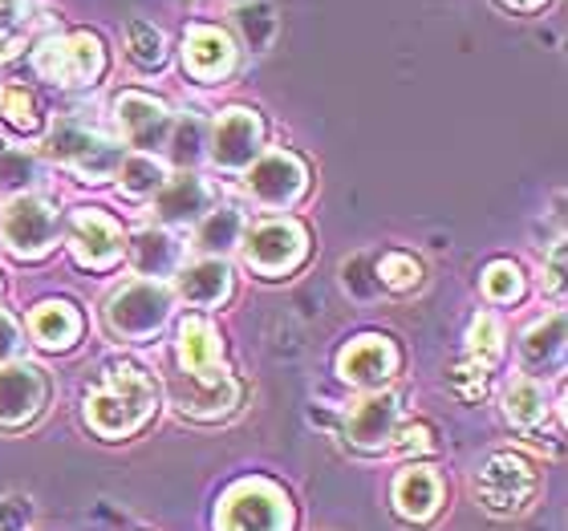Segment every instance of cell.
<instances>
[{"mask_svg": "<svg viewBox=\"0 0 568 531\" xmlns=\"http://www.w3.org/2000/svg\"><path fill=\"white\" fill-rule=\"evenodd\" d=\"M154 410V381L134 366H114L98 390L85 394V422L102 438L134 435Z\"/></svg>", "mask_w": 568, "mask_h": 531, "instance_id": "1", "label": "cell"}, {"mask_svg": "<svg viewBox=\"0 0 568 531\" xmlns=\"http://www.w3.org/2000/svg\"><path fill=\"white\" fill-rule=\"evenodd\" d=\"M220 531H288L293 528V503L281 487L268 479H240L227 487L215 511Z\"/></svg>", "mask_w": 568, "mask_h": 531, "instance_id": "2", "label": "cell"}, {"mask_svg": "<svg viewBox=\"0 0 568 531\" xmlns=\"http://www.w3.org/2000/svg\"><path fill=\"white\" fill-rule=\"evenodd\" d=\"M45 146L61 166L78 171V175L90 178V183H98V178H110L122 163L119 142H110L106 134L90 131V126H82L78 119H58V122H53V131H49Z\"/></svg>", "mask_w": 568, "mask_h": 531, "instance_id": "3", "label": "cell"}, {"mask_svg": "<svg viewBox=\"0 0 568 531\" xmlns=\"http://www.w3.org/2000/svg\"><path fill=\"white\" fill-rule=\"evenodd\" d=\"M33 65L53 85H94L106 70V53H102V41L90 33L49 37L37 45Z\"/></svg>", "mask_w": 568, "mask_h": 531, "instance_id": "4", "label": "cell"}, {"mask_svg": "<svg viewBox=\"0 0 568 531\" xmlns=\"http://www.w3.org/2000/svg\"><path fill=\"white\" fill-rule=\"evenodd\" d=\"M166 317H171V288H163L159 280L126 284L106 305V325L122 341H146L163 329Z\"/></svg>", "mask_w": 568, "mask_h": 531, "instance_id": "5", "label": "cell"}, {"mask_svg": "<svg viewBox=\"0 0 568 531\" xmlns=\"http://www.w3.org/2000/svg\"><path fill=\"white\" fill-rule=\"evenodd\" d=\"M0 236H4L12 256H24V261L45 256L53 248V239H58L53 203L41 200V195H12V203L0 215Z\"/></svg>", "mask_w": 568, "mask_h": 531, "instance_id": "6", "label": "cell"}, {"mask_svg": "<svg viewBox=\"0 0 568 531\" xmlns=\"http://www.w3.org/2000/svg\"><path fill=\"white\" fill-rule=\"evenodd\" d=\"M536 479L532 462L524 459V455H491L487 467L479 471V499H484V508L491 515H516L532 503Z\"/></svg>", "mask_w": 568, "mask_h": 531, "instance_id": "7", "label": "cell"}, {"mask_svg": "<svg viewBox=\"0 0 568 531\" xmlns=\"http://www.w3.org/2000/svg\"><path fill=\"white\" fill-rule=\"evenodd\" d=\"M305 227L296 219H264L244 239V261L261 276H284V272H293L296 264L305 261Z\"/></svg>", "mask_w": 568, "mask_h": 531, "instance_id": "8", "label": "cell"}, {"mask_svg": "<svg viewBox=\"0 0 568 531\" xmlns=\"http://www.w3.org/2000/svg\"><path fill=\"white\" fill-rule=\"evenodd\" d=\"M264 142V122L256 110L248 106H232L220 114V122L212 126V159L224 171H248L252 159L261 154Z\"/></svg>", "mask_w": 568, "mask_h": 531, "instance_id": "9", "label": "cell"}, {"mask_svg": "<svg viewBox=\"0 0 568 531\" xmlns=\"http://www.w3.org/2000/svg\"><path fill=\"white\" fill-rule=\"evenodd\" d=\"M305 183H308L305 163L288 151L261 154V159L248 166V191L264 207H293V203L305 195Z\"/></svg>", "mask_w": 568, "mask_h": 531, "instance_id": "10", "label": "cell"}, {"mask_svg": "<svg viewBox=\"0 0 568 531\" xmlns=\"http://www.w3.org/2000/svg\"><path fill=\"white\" fill-rule=\"evenodd\" d=\"M122 227L98 207H85L70 219V252L85 268H110L122 256Z\"/></svg>", "mask_w": 568, "mask_h": 531, "instance_id": "11", "label": "cell"}, {"mask_svg": "<svg viewBox=\"0 0 568 531\" xmlns=\"http://www.w3.org/2000/svg\"><path fill=\"white\" fill-rule=\"evenodd\" d=\"M49 381L45 374L29 361H12L0 369V426H24L33 422L45 406Z\"/></svg>", "mask_w": 568, "mask_h": 531, "instance_id": "12", "label": "cell"}, {"mask_svg": "<svg viewBox=\"0 0 568 531\" xmlns=\"http://www.w3.org/2000/svg\"><path fill=\"white\" fill-rule=\"evenodd\" d=\"M114 119H119L122 139L139 146V151H151V146H163L166 134H171V110L151 94H139V90H126L114 102Z\"/></svg>", "mask_w": 568, "mask_h": 531, "instance_id": "13", "label": "cell"}, {"mask_svg": "<svg viewBox=\"0 0 568 531\" xmlns=\"http://www.w3.org/2000/svg\"><path fill=\"white\" fill-rule=\"evenodd\" d=\"M183 65L200 82H220L236 65V45L215 24H191L187 37H183Z\"/></svg>", "mask_w": 568, "mask_h": 531, "instance_id": "14", "label": "cell"}, {"mask_svg": "<svg viewBox=\"0 0 568 531\" xmlns=\"http://www.w3.org/2000/svg\"><path fill=\"white\" fill-rule=\"evenodd\" d=\"M337 369H342V378L349 381V386L382 390V386L394 378V369H398V349H394L386 337H357L342 354Z\"/></svg>", "mask_w": 568, "mask_h": 531, "instance_id": "15", "label": "cell"}, {"mask_svg": "<svg viewBox=\"0 0 568 531\" xmlns=\"http://www.w3.org/2000/svg\"><path fill=\"white\" fill-rule=\"evenodd\" d=\"M394 430H398V398L394 394H369L349 410L345 418V438L357 450H382L390 447Z\"/></svg>", "mask_w": 568, "mask_h": 531, "instance_id": "16", "label": "cell"}, {"mask_svg": "<svg viewBox=\"0 0 568 531\" xmlns=\"http://www.w3.org/2000/svg\"><path fill=\"white\" fill-rule=\"evenodd\" d=\"M220 333L207 317H187L179 325V361L187 369V378H212L220 374Z\"/></svg>", "mask_w": 568, "mask_h": 531, "instance_id": "17", "label": "cell"}, {"mask_svg": "<svg viewBox=\"0 0 568 531\" xmlns=\"http://www.w3.org/2000/svg\"><path fill=\"white\" fill-rule=\"evenodd\" d=\"M171 394H175L179 410L191 413V418H220V413H227L236 406L240 386L220 369L212 378H191L187 390H183V386H171Z\"/></svg>", "mask_w": 568, "mask_h": 531, "instance_id": "18", "label": "cell"}, {"mask_svg": "<svg viewBox=\"0 0 568 531\" xmlns=\"http://www.w3.org/2000/svg\"><path fill=\"white\" fill-rule=\"evenodd\" d=\"M443 503V483H438V474L430 467H406L398 479H394V511L403 515V520H430Z\"/></svg>", "mask_w": 568, "mask_h": 531, "instance_id": "19", "label": "cell"}, {"mask_svg": "<svg viewBox=\"0 0 568 531\" xmlns=\"http://www.w3.org/2000/svg\"><path fill=\"white\" fill-rule=\"evenodd\" d=\"M207 207H212V191L195 175L166 178L163 191H159V215L166 224H200Z\"/></svg>", "mask_w": 568, "mask_h": 531, "instance_id": "20", "label": "cell"}, {"mask_svg": "<svg viewBox=\"0 0 568 531\" xmlns=\"http://www.w3.org/2000/svg\"><path fill=\"white\" fill-rule=\"evenodd\" d=\"M175 293L187 300V305H220L227 293H232V272H227L224 261H215V256H207V261H195L187 264V268L179 272L175 280Z\"/></svg>", "mask_w": 568, "mask_h": 531, "instance_id": "21", "label": "cell"}, {"mask_svg": "<svg viewBox=\"0 0 568 531\" xmlns=\"http://www.w3.org/2000/svg\"><path fill=\"white\" fill-rule=\"evenodd\" d=\"M29 333L41 349H70L78 337H82V317L70 300H45V305L33 308L29 317Z\"/></svg>", "mask_w": 568, "mask_h": 531, "instance_id": "22", "label": "cell"}, {"mask_svg": "<svg viewBox=\"0 0 568 531\" xmlns=\"http://www.w3.org/2000/svg\"><path fill=\"white\" fill-rule=\"evenodd\" d=\"M131 264L142 272V276L159 280V276H166V272H175L179 244L166 236L163 227H142L139 236H134V244H131Z\"/></svg>", "mask_w": 568, "mask_h": 531, "instance_id": "23", "label": "cell"}, {"mask_svg": "<svg viewBox=\"0 0 568 531\" xmlns=\"http://www.w3.org/2000/svg\"><path fill=\"white\" fill-rule=\"evenodd\" d=\"M560 357H565V313H552L548 320L528 329V337H524V361L532 369H548L560 366Z\"/></svg>", "mask_w": 568, "mask_h": 531, "instance_id": "24", "label": "cell"}, {"mask_svg": "<svg viewBox=\"0 0 568 531\" xmlns=\"http://www.w3.org/2000/svg\"><path fill=\"white\" fill-rule=\"evenodd\" d=\"M504 413H508L511 426L520 430H536V426L548 418V394L536 378H520L504 398Z\"/></svg>", "mask_w": 568, "mask_h": 531, "instance_id": "25", "label": "cell"}, {"mask_svg": "<svg viewBox=\"0 0 568 531\" xmlns=\"http://www.w3.org/2000/svg\"><path fill=\"white\" fill-rule=\"evenodd\" d=\"M119 187L126 191V195H134V200H146V195H159L166 183V166L159 163V159H151V154H122L119 163Z\"/></svg>", "mask_w": 568, "mask_h": 531, "instance_id": "26", "label": "cell"}, {"mask_svg": "<svg viewBox=\"0 0 568 531\" xmlns=\"http://www.w3.org/2000/svg\"><path fill=\"white\" fill-rule=\"evenodd\" d=\"M232 21H236L240 37H244V45L264 53V49L273 45L276 37V12L268 0H240L236 9H232Z\"/></svg>", "mask_w": 568, "mask_h": 531, "instance_id": "27", "label": "cell"}, {"mask_svg": "<svg viewBox=\"0 0 568 531\" xmlns=\"http://www.w3.org/2000/svg\"><path fill=\"white\" fill-rule=\"evenodd\" d=\"M240 232H244V219H240V212H232V207H220V212L203 215V219H200V236H195V244H200L207 256H224V252H232L240 244Z\"/></svg>", "mask_w": 568, "mask_h": 531, "instance_id": "28", "label": "cell"}, {"mask_svg": "<svg viewBox=\"0 0 568 531\" xmlns=\"http://www.w3.org/2000/svg\"><path fill=\"white\" fill-rule=\"evenodd\" d=\"M467 349H471V366L491 369L496 357L504 354V325H499L491 313H479L467 329Z\"/></svg>", "mask_w": 568, "mask_h": 531, "instance_id": "29", "label": "cell"}, {"mask_svg": "<svg viewBox=\"0 0 568 531\" xmlns=\"http://www.w3.org/2000/svg\"><path fill=\"white\" fill-rule=\"evenodd\" d=\"M126 41H131V58L139 61L142 70H159L166 61V37L146 21L126 24Z\"/></svg>", "mask_w": 568, "mask_h": 531, "instance_id": "30", "label": "cell"}, {"mask_svg": "<svg viewBox=\"0 0 568 531\" xmlns=\"http://www.w3.org/2000/svg\"><path fill=\"white\" fill-rule=\"evenodd\" d=\"M378 288H390V293H410L418 280H423V268H418L415 256H406V252H390V256H382L378 268Z\"/></svg>", "mask_w": 568, "mask_h": 531, "instance_id": "31", "label": "cell"}, {"mask_svg": "<svg viewBox=\"0 0 568 531\" xmlns=\"http://www.w3.org/2000/svg\"><path fill=\"white\" fill-rule=\"evenodd\" d=\"M203 122L195 119V114H191V119H183L175 126V131L166 134V139H171V159H175V166H183V171H187V166H195L203 159V146H207V139H203Z\"/></svg>", "mask_w": 568, "mask_h": 531, "instance_id": "32", "label": "cell"}, {"mask_svg": "<svg viewBox=\"0 0 568 531\" xmlns=\"http://www.w3.org/2000/svg\"><path fill=\"white\" fill-rule=\"evenodd\" d=\"M37 178V159L21 146H9L0 139V187L4 191H21Z\"/></svg>", "mask_w": 568, "mask_h": 531, "instance_id": "33", "label": "cell"}, {"mask_svg": "<svg viewBox=\"0 0 568 531\" xmlns=\"http://www.w3.org/2000/svg\"><path fill=\"white\" fill-rule=\"evenodd\" d=\"M520 293H524V276L511 261H496L484 272V296L487 300H496V305H511V300H520Z\"/></svg>", "mask_w": 568, "mask_h": 531, "instance_id": "34", "label": "cell"}, {"mask_svg": "<svg viewBox=\"0 0 568 531\" xmlns=\"http://www.w3.org/2000/svg\"><path fill=\"white\" fill-rule=\"evenodd\" d=\"M0 114L17 126V131H33L37 126V106L33 98L24 94L21 85H9V90H0Z\"/></svg>", "mask_w": 568, "mask_h": 531, "instance_id": "35", "label": "cell"}, {"mask_svg": "<svg viewBox=\"0 0 568 531\" xmlns=\"http://www.w3.org/2000/svg\"><path fill=\"white\" fill-rule=\"evenodd\" d=\"M17 349H21V329H17V320L0 308V361H9Z\"/></svg>", "mask_w": 568, "mask_h": 531, "instance_id": "36", "label": "cell"}, {"mask_svg": "<svg viewBox=\"0 0 568 531\" xmlns=\"http://www.w3.org/2000/svg\"><path fill=\"white\" fill-rule=\"evenodd\" d=\"M548 288H552V293H560V288H565V244H557V248H552V261H548Z\"/></svg>", "mask_w": 568, "mask_h": 531, "instance_id": "37", "label": "cell"}, {"mask_svg": "<svg viewBox=\"0 0 568 531\" xmlns=\"http://www.w3.org/2000/svg\"><path fill=\"white\" fill-rule=\"evenodd\" d=\"M398 450H403V455H410V450H430V430H426V426H410L403 435V442H398Z\"/></svg>", "mask_w": 568, "mask_h": 531, "instance_id": "38", "label": "cell"}, {"mask_svg": "<svg viewBox=\"0 0 568 531\" xmlns=\"http://www.w3.org/2000/svg\"><path fill=\"white\" fill-rule=\"evenodd\" d=\"M21 24V0H0V37Z\"/></svg>", "mask_w": 568, "mask_h": 531, "instance_id": "39", "label": "cell"}, {"mask_svg": "<svg viewBox=\"0 0 568 531\" xmlns=\"http://www.w3.org/2000/svg\"><path fill=\"white\" fill-rule=\"evenodd\" d=\"M499 4H504V9H511V12H524V17H528V12H540L548 4V0H499Z\"/></svg>", "mask_w": 568, "mask_h": 531, "instance_id": "40", "label": "cell"}]
</instances>
